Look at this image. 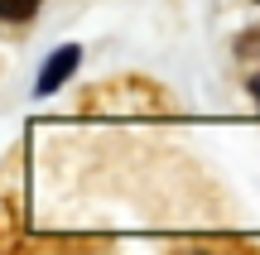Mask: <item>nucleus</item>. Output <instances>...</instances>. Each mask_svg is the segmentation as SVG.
<instances>
[{"label":"nucleus","instance_id":"obj_2","mask_svg":"<svg viewBox=\"0 0 260 255\" xmlns=\"http://www.w3.org/2000/svg\"><path fill=\"white\" fill-rule=\"evenodd\" d=\"M34 15H39V0H0V19H10V24H29Z\"/></svg>","mask_w":260,"mask_h":255},{"label":"nucleus","instance_id":"obj_4","mask_svg":"<svg viewBox=\"0 0 260 255\" xmlns=\"http://www.w3.org/2000/svg\"><path fill=\"white\" fill-rule=\"evenodd\" d=\"M193 255H198V250H193Z\"/></svg>","mask_w":260,"mask_h":255},{"label":"nucleus","instance_id":"obj_3","mask_svg":"<svg viewBox=\"0 0 260 255\" xmlns=\"http://www.w3.org/2000/svg\"><path fill=\"white\" fill-rule=\"evenodd\" d=\"M251 92H255V101H260V72H255V77H251Z\"/></svg>","mask_w":260,"mask_h":255},{"label":"nucleus","instance_id":"obj_1","mask_svg":"<svg viewBox=\"0 0 260 255\" xmlns=\"http://www.w3.org/2000/svg\"><path fill=\"white\" fill-rule=\"evenodd\" d=\"M77 63H82V48H77V44H63V48H58V53L48 58L44 67H39V82H34V92H39V96L58 92V87H63L68 77L77 72Z\"/></svg>","mask_w":260,"mask_h":255}]
</instances>
